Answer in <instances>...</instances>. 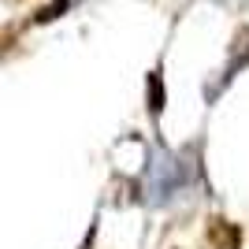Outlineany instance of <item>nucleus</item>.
<instances>
[]
</instances>
